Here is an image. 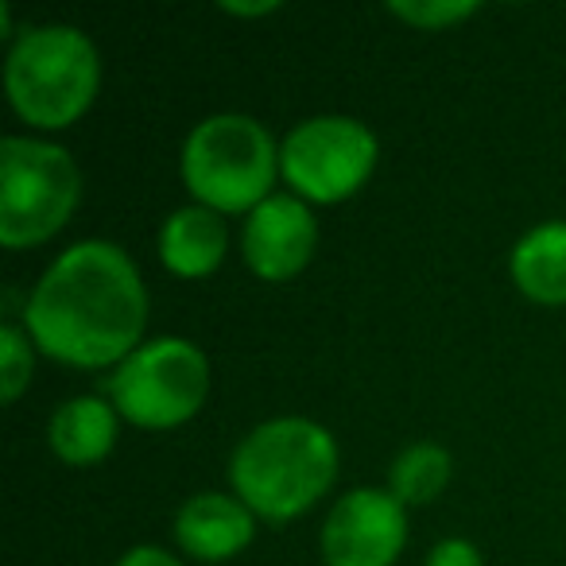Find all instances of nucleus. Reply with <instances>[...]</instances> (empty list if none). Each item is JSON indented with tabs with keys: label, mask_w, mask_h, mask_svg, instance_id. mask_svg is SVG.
<instances>
[{
	"label": "nucleus",
	"mask_w": 566,
	"mask_h": 566,
	"mask_svg": "<svg viewBox=\"0 0 566 566\" xmlns=\"http://www.w3.org/2000/svg\"><path fill=\"white\" fill-rule=\"evenodd\" d=\"M35 349L74 369H117L148 326V287L136 260L105 237L63 249L24 303Z\"/></svg>",
	"instance_id": "1"
},
{
	"label": "nucleus",
	"mask_w": 566,
	"mask_h": 566,
	"mask_svg": "<svg viewBox=\"0 0 566 566\" xmlns=\"http://www.w3.org/2000/svg\"><path fill=\"white\" fill-rule=\"evenodd\" d=\"M338 439L318 419L275 416L256 423L229 454V485L256 520L287 524L338 481Z\"/></svg>",
	"instance_id": "2"
},
{
	"label": "nucleus",
	"mask_w": 566,
	"mask_h": 566,
	"mask_svg": "<svg viewBox=\"0 0 566 566\" xmlns=\"http://www.w3.org/2000/svg\"><path fill=\"white\" fill-rule=\"evenodd\" d=\"M102 90L97 43L74 24H28L4 59V94L20 120L55 133L71 128Z\"/></svg>",
	"instance_id": "3"
},
{
	"label": "nucleus",
	"mask_w": 566,
	"mask_h": 566,
	"mask_svg": "<svg viewBox=\"0 0 566 566\" xmlns=\"http://www.w3.org/2000/svg\"><path fill=\"white\" fill-rule=\"evenodd\" d=\"M179 175L198 206L218 213H249L275 195L280 144L264 120L249 113H210L182 140Z\"/></svg>",
	"instance_id": "4"
},
{
	"label": "nucleus",
	"mask_w": 566,
	"mask_h": 566,
	"mask_svg": "<svg viewBox=\"0 0 566 566\" xmlns=\"http://www.w3.org/2000/svg\"><path fill=\"white\" fill-rule=\"evenodd\" d=\"M82 202V171L74 156L43 136L0 140V244L32 249L74 218Z\"/></svg>",
	"instance_id": "5"
},
{
	"label": "nucleus",
	"mask_w": 566,
	"mask_h": 566,
	"mask_svg": "<svg viewBox=\"0 0 566 566\" xmlns=\"http://www.w3.org/2000/svg\"><path fill=\"white\" fill-rule=\"evenodd\" d=\"M120 419L148 431H171L195 419L210 396V357L179 334L136 346L105 380Z\"/></svg>",
	"instance_id": "6"
},
{
	"label": "nucleus",
	"mask_w": 566,
	"mask_h": 566,
	"mask_svg": "<svg viewBox=\"0 0 566 566\" xmlns=\"http://www.w3.org/2000/svg\"><path fill=\"white\" fill-rule=\"evenodd\" d=\"M380 144L361 117L318 113L280 140V175L303 202L334 206L354 198L377 171Z\"/></svg>",
	"instance_id": "7"
},
{
	"label": "nucleus",
	"mask_w": 566,
	"mask_h": 566,
	"mask_svg": "<svg viewBox=\"0 0 566 566\" xmlns=\"http://www.w3.org/2000/svg\"><path fill=\"white\" fill-rule=\"evenodd\" d=\"M408 547V509L388 489H349L323 524L326 566H392Z\"/></svg>",
	"instance_id": "8"
},
{
	"label": "nucleus",
	"mask_w": 566,
	"mask_h": 566,
	"mask_svg": "<svg viewBox=\"0 0 566 566\" xmlns=\"http://www.w3.org/2000/svg\"><path fill=\"white\" fill-rule=\"evenodd\" d=\"M318 221L311 202L292 190H275L256 210H249L241 229V256L249 272L264 283H287L315 260Z\"/></svg>",
	"instance_id": "9"
},
{
	"label": "nucleus",
	"mask_w": 566,
	"mask_h": 566,
	"mask_svg": "<svg viewBox=\"0 0 566 566\" xmlns=\"http://www.w3.org/2000/svg\"><path fill=\"white\" fill-rule=\"evenodd\" d=\"M256 535V516L237 493H195L175 512V543L198 563H229Z\"/></svg>",
	"instance_id": "10"
},
{
	"label": "nucleus",
	"mask_w": 566,
	"mask_h": 566,
	"mask_svg": "<svg viewBox=\"0 0 566 566\" xmlns=\"http://www.w3.org/2000/svg\"><path fill=\"white\" fill-rule=\"evenodd\" d=\"M120 431V411L105 396H71L48 419V447L63 465L86 470L113 454Z\"/></svg>",
	"instance_id": "11"
},
{
	"label": "nucleus",
	"mask_w": 566,
	"mask_h": 566,
	"mask_svg": "<svg viewBox=\"0 0 566 566\" xmlns=\"http://www.w3.org/2000/svg\"><path fill=\"white\" fill-rule=\"evenodd\" d=\"M229 249V229L226 218L210 206H179L164 218L159 226V260L167 272L182 275V280H202V275L218 272Z\"/></svg>",
	"instance_id": "12"
},
{
	"label": "nucleus",
	"mask_w": 566,
	"mask_h": 566,
	"mask_svg": "<svg viewBox=\"0 0 566 566\" xmlns=\"http://www.w3.org/2000/svg\"><path fill=\"white\" fill-rule=\"evenodd\" d=\"M512 283L520 295L543 307H563L566 303V218H551L532 226L509 256Z\"/></svg>",
	"instance_id": "13"
},
{
	"label": "nucleus",
	"mask_w": 566,
	"mask_h": 566,
	"mask_svg": "<svg viewBox=\"0 0 566 566\" xmlns=\"http://www.w3.org/2000/svg\"><path fill=\"white\" fill-rule=\"evenodd\" d=\"M454 473V458L442 442H411L388 465V493L408 504H431L442 496Z\"/></svg>",
	"instance_id": "14"
},
{
	"label": "nucleus",
	"mask_w": 566,
	"mask_h": 566,
	"mask_svg": "<svg viewBox=\"0 0 566 566\" xmlns=\"http://www.w3.org/2000/svg\"><path fill=\"white\" fill-rule=\"evenodd\" d=\"M35 377V342L24 323L4 318L0 323V396L4 403H17Z\"/></svg>",
	"instance_id": "15"
},
{
	"label": "nucleus",
	"mask_w": 566,
	"mask_h": 566,
	"mask_svg": "<svg viewBox=\"0 0 566 566\" xmlns=\"http://www.w3.org/2000/svg\"><path fill=\"white\" fill-rule=\"evenodd\" d=\"M388 12L411 28L442 32V28H454L462 20L478 17L481 4L478 0H388Z\"/></svg>",
	"instance_id": "16"
},
{
	"label": "nucleus",
	"mask_w": 566,
	"mask_h": 566,
	"mask_svg": "<svg viewBox=\"0 0 566 566\" xmlns=\"http://www.w3.org/2000/svg\"><path fill=\"white\" fill-rule=\"evenodd\" d=\"M423 566H485V558H481L478 543L462 539V535H447L427 551Z\"/></svg>",
	"instance_id": "17"
},
{
	"label": "nucleus",
	"mask_w": 566,
	"mask_h": 566,
	"mask_svg": "<svg viewBox=\"0 0 566 566\" xmlns=\"http://www.w3.org/2000/svg\"><path fill=\"white\" fill-rule=\"evenodd\" d=\"M113 566H187L182 558H175L171 551L164 547H151V543H140V547L125 551Z\"/></svg>",
	"instance_id": "18"
},
{
	"label": "nucleus",
	"mask_w": 566,
	"mask_h": 566,
	"mask_svg": "<svg viewBox=\"0 0 566 566\" xmlns=\"http://www.w3.org/2000/svg\"><path fill=\"white\" fill-rule=\"evenodd\" d=\"M221 12H229V17H244V20H252V17H268V12H280V0H221L218 4Z\"/></svg>",
	"instance_id": "19"
}]
</instances>
